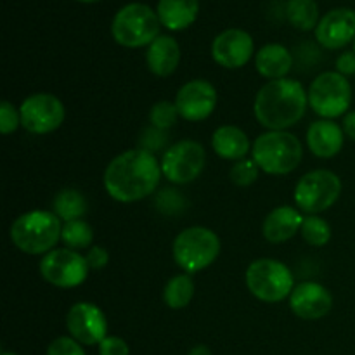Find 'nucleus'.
<instances>
[{
    "mask_svg": "<svg viewBox=\"0 0 355 355\" xmlns=\"http://www.w3.org/2000/svg\"><path fill=\"white\" fill-rule=\"evenodd\" d=\"M162 177V165L156 156L137 148L123 151L107 163L103 184L110 198L118 203H135L151 196Z\"/></svg>",
    "mask_w": 355,
    "mask_h": 355,
    "instance_id": "f257e3e1",
    "label": "nucleus"
},
{
    "mask_svg": "<svg viewBox=\"0 0 355 355\" xmlns=\"http://www.w3.org/2000/svg\"><path fill=\"white\" fill-rule=\"evenodd\" d=\"M307 107V90L293 78L267 82L253 101L255 120L267 130H288L305 116Z\"/></svg>",
    "mask_w": 355,
    "mask_h": 355,
    "instance_id": "f03ea898",
    "label": "nucleus"
},
{
    "mask_svg": "<svg viewBox=\"0 0 355 355\" xmlns=\"http://www.w3.org/2000/svg\"><path fill=\"white\" fill-rule=\"evenodd\" d=\"M62 220L49 210H31L10 225V241L26 255H47L61 241Z\"/></svg>",
    "mask_w": 355,
    "mask_h": 355,
    "instance_id": "7ed1b4c3",
    "label": "nucleus"
},
{
    "mask_svg": "<svg viewBox=\"0 0 355 355\" xmlns=\"http://www.w3.org/2000/svg\"><path fill=\"white\" fill-rule=\"evenodd\" d=\"M252 158L267 175H288L304 158V144L288 130H267L253 141Z\"/></svg>",
    "mask_w": 355,
    "mask_h": 355,
    "instance_id": "20e7f679",
    "label": "nucleus"
},
{
    "mask_svg": "<svg viewBox=\"0 0 355 355\" xmlns=\"http://www.w3.org/2000/svg\"><path fill=\"white\" fill-rule=\"evenodd\" d=\"M222 250L220 238L211 229L193 225L184 229L173 239V262L186 274H196L210 267L218 259Z\"/></svg>",
    "mask_w": 355,
    "mask_h": 355,
    "instance_id": "39448f33",
    "label": "nucleus"
},
{
    "mask_svg": "<svg viewBox=\"0 0 355 355\" xmlns=\"http://www.w3.org/2000/svg\"><path fill=\"white\" fill-rule=\"evenodd\" d=\"M159 17L146 3L132 2L121 7L111 23V35L121 47L139 49L151 45L159 37Z\"/></svg>",
    "mask_w": 355,
    "mask_h": 355,
    "instance_id": "423d86ee",
    "label": "nucleus"
},
{
    "mask_svg": "<svg viewBox=\"0 0 355 355\" xmlns=\"http://www.w3.org/2000/svg\"><path fill=\"white\" fill-rule=\"evenodd\" d=\"M245 283L250 293L263 304H279L295 290L290 267L276 259L253 260L246 269Z\"/></svg>",
    "mask_w": 355,
    "mask_h": 355,
    "instance_id": "0eeeda50",
    "label": "nucleus"
},
{
    "mask_svg": "<svg viewBox=\"0 0 355 355\" xmlns=\"http://www.w3.org/2000/svg\"><path fill=\"white\" fill-rule=\"evenodd\" d=\"M307 94L309 106L322 120L345 116L352 104V85L338 71H324L315 76Z\"/></svg>",
    "mask_w": 355,
    "mask_h": 355,
    "instance_id": "6e6552de",
    "label": "nucleus"
},
{
    "mask_svg": "<svg viewBox=\"0 0 355 355\" xmlns=\"http://www.w3.org/2000/svg\"><path fill=\"white\" fill-rule=\"evenodd\" d=\"M342 194V180L335 172L326 168L312 170L302 175L295 186L293 200L300 211L319 215L329 210Z\"/></svg>",
    "mask_w": 355,
    "mask_h": 355,
    "instance_id": "1a4fd4ad",
    "label": "nucleus"
},
{
    "mask_svg": "<svg viewBox=\"0 0 355 355\" xmlns=\"http://www.w3.org/2000/svg\"><path fill=\"white\" fill-rule=\"evenodd\" d=\"M162 172L168 182L186 186L203 173L207 165V151L196 141H180L165 149L162 156Z\"/></svg>",
    "mask_w": 355,
    "mask_h": 355,
    "instance_id": "9d476101",
    "label": "nucleus"
},
{
    "mask_svg": "<svg viewBox=\"0 0 355 355\" xmlns=\"http://www.w3.org/2000/svg\"><path fill=\"white\" fill-rule=\"evenodd\" d=\"M38 270L49 284L69 290L85 283L90 267L85 257L76 250L55 248L42 257Z\"/></svg>",
    "mask_w": 355,
    "mask_h": 355,
    "instance_id": "9b49d317",
    "label": "nucleus"
},
{
    "mask_svg": "<svg viewBox=\"0 0 355 355\" xmlns=\"http://www.w3.org/2000/svg\"><path fill=\"white\" fill-rule=\"evenodd\" d=\"M21 127L33 135H47L58 130L66 118L64 104L58 96L37 92L28 96L19 106Z\"/></svg>",
    "mask_w": 355,
    "mask_h": 355,
    "instance_id": "f8f14e48",
    "label": "nucleus"
},
{
    "mask_svg": "<svg viewBox=\"0 0 355 355\" xmlns=\"http://www.w3.org/2000/svg\"><path fill=\"white\" fill-rule=\"evenodd\" d=\"M175 106L180 118L187 121H205L214 114L218 96L214 83L205 78H194L184 83L175 96Z\"/></svg>",
    "mask_w": 355,
    "mask_h": 355,
    "instance_id": "ddd939ff",
    "label": "nucleus"
},
{
    "mask_svg": "<svg viewBox=\"0 0 355 355\" xmlns=\"http://www.w3.org/2000/svg\"><path fill=\"white\" fill-rule=\"evenodd\" d=\"M66 328L69 336L82 345H99L107 336V319L92 302H78L68 311Z\"/></svg>",
    "mask_w": 355,
    "mask_h": 355,
    "instance_id": "4468645a",
    "label": "nucleus"
},
{
    "mask_svg": "<svg viewBox=\"0 0 355 355\" xmlns=\"http://www.w3.org/2000/svg\"><path fill=\"white\" fill-rule=\"evenodd\" d=\"M255 54L253 38L241 28H229L218 33L211 42V58L225 69H239L250 62Z\"/></svg>",
    "mask_w": 355,
    "mask_h": 355,
    "instance_id": "2eb2a0df",
    "label": "nucleus"
},
{
    "mask_svg": "<svg viewBox=\"0 0 355 355\" xmlns=\"http://www.w3.org/2000/svg\"><path fill=\"white\" fill-rule=\"evenodd\" d=\"M288 304L297 318L304 321H319L333 311V295L321 283L305 281L295 286Z\"/></svg>",
    "mask_w": 355,
    "mask_h": 355,
    "instance_id": "dca6fc26",
    "label": "nucleus"
},
{
    "mask_svg": "<svg viewBox=\"0 0 355 355\" xmlns=\"http://www.w3.org/2000/svg\"><path fill=\"white\" fill-rule=\"evenodd\" d=\"M315 40L329 51H338L355 40V10L340 7L321 17L314 30Z\"/></svg>",
    "mask_w": 355,
    "mask_h": 355,
    "instance_id": "f3484780",
    "label": "nucleus"
},
{
    "mask_svg": "<svg viewBox=\"0 0 355 355\" xmlns=\"http://www.w3.org/2000/svg\"><path fill=\"white\" fill-rule=\"evenodd\" d=\"M307 148L314 156L322 159L335 158L343 148L345 132L342 125L333 120H318L307 128Z\"/></svg>",
    "mask_w": 355,
    "mask_h": 355,
    "instance_id": "a211bd4d",
    "label": "nucleus"
},
{
    "mask_svg": "<svg viewBox=\"0 0 355 355\" xmlns=\"http://www.w3.org/2000/svg\"><path fill=\"white\" fill-rule=\"evenodd\" d=\"M304 214L290 205H281L267 214L262 224V234L272 245L290 241L300 232L304 224Z\"/></svg>",
    "mask_w": 355,
    "mask_h": 355,
    "instance_id": "6ab92c4d",
    "label": "nucleus"
},
{
    "mask_svg": "<svg viewBox=\"0 0 355 355\" xmlns=\"http://www.w3.org/2000/svg\"><path fill=\"white\" fill-rule=\"evenodd\" d=\"M180 45L170 35H159L148 47L146 52V64L153 75L159 78L173 75L180 64Z\"/></svg>",
    "mask_w": 355,
    "mask_h": 355,
    "instance_id": "aec40b11",
    "label": "nucleus"
},
{
    "mask_svg": "<svg viewBox=\"0 0 355 355\" xmlns=\"http://www.w3.org/2000/svg\"><path fill=\"white\" fill-rule=\"evenodd\" d=\"M250 137L236 125H222L211 135V149L215 155L227 162H239L245 159L248 153H252Z\"/></svg>",
    "mask_w": 355,
    "mask_h": 355,
    "instance_id": "412c9836",
    "label": "nucleus"
},
{
    "mask_svg": "<svg viewBox=\"0 0 355 355\" xmlns=\"http://www.w3.org/2000/svg\"><path fill=\"white\" fill-rule=\"evenodd\" d=\"M293 66V55L284 45L281 44H266L255 54V68L260 76L272 80L288 78V73Z\"/></svg>",
    "mask_w": 355,
    "mask_h": 355,
    "instance_id": "4be33fe9",
    "label": "nucleus"
},
{
    "mask_svg": "<svg viewBox=\"0 0 355 355\" xmlns=\"http://www.w3.org/2000/svg\"><path fill=\"white\" fill-rule=\"evenodd\" d=\"M156 14L162 26L170 31L189 28L200 14V0H159Z\"/></svg>",
    "mask_w": 355,
    "mask_h": 355,
    "instance_id": "5701e85b",
    "label": "nucleus"
},
{
    "mask_svg": "<svg viewBox=\"0 0 355 355\" xmlns=\"http://www.w3.org/2000/svg\"><path fill=\"white\" fill-rule=\"evenodd\" d=\"M194 298V279L191 274H177L170 277L168 283L163 288V302L172 311L186 309Z\"/></svg>",
    "mask_w": 355,
    "mask_h": 355,
    "instance_id": "b1692460",
    "label": "nucleus"
},
{
    "mask_svg": "<svg viewBox=\"0 0 355 355\" xmlns=\"http://www.w3.org/2000/svg\"><path fill=\"white\" fill-rule=\"evenodd\" d=\"M89 210V203L87 198L80 193L78 189L73 187H66V189L59 191L54 198V214L61 218L62 222L69 220H80L83 215Z\"/></svg>",
    "mask_w": 355,
    "mask_h": 355,
    "instance_id": "393cba45",
    "label": "nucleus"
},
{
    "mask_svg": "<svg viewBox=\"0 0 355 355\" xmlns=\"http://www.w3.org/2000/svg\"><path fill=\"white\" fill-rule=\"evenodd\" d=\"M286 17L300 31H312L318 28L319 21V6L315 0H288Z\"/></svg>",
    "mask_w": 355,
    "mask_h": 355,
    "instance_id": "a878e982",
    "label": "nucleus"
},
{
    "mask_svg": "<svg viewBox=\"0 0 355 355\" xmlns=\"http://www.w3.org/2000/svg\"><path fill=\"white\" fill-rule=\"evenodd\" d=\"M61 241L64 243L66 248L76 250V252L90 248L94 241V231L89 222H85L83 218L64 222L61 231Z\"/></svg>",
    "mask_w": 355,
    "mask_h": 355,
    "instance_id": "bb28decb",
    "label": "nucleus"
},
{
    "mask_svg": "<svg viewBox=\"0 0 355 355\" xmlns=\"http://www.w3.org/2000/svg\"><path fill=\"white\" fill-rule=\"evenodd\" d=\"M300 234L309 246L321 248V246H326L331 241L333 231L329 222L319 217V215H305Z\"/></svg>",
    "mask_w": 355,
    "mask_h": 355,
    "instance_id": "cd10ccee",
    "label": "nucleus"
},
{
    "mask_svg": "<svg viewBox=\"0 0 355 355\" xmlns=\"http://www.w3.org/2000/svg\"><path fill=\"white\" fill-rule=\"evenodd\" d=\"M179 111H177L175 103L170 101H159L149 110V123L151 127L159 128V130H168L179 120Z\"/></svg>",
    "mask_w": 355,
    "mask_h": 355,
    "instance_id": "c85d7f7f",
    "label": "nucleus"
},
{
    "mask_svg": "<svg viewBox=\"0 0 355 355\" xmlns=\"http://www.w3.org/2000/svg\"><path fill=\"white\" fill-rule=\"evenodd\" d=\"M260 172H262V170H260L259 165L253 162V158H245L239 159V162H236L234 165L231 166V170H229V179H231V182L234 184V186L248 187L257 182Z\"/></svg>",
    "mask_w": 355,
    "mask_h": 355,
    "instance_id": "c756f323",
    "label": "nucleus"
},
{
    "mask_svg": "<svg viewBox=\"0 0 355 355\" xmlns=\"http://www.w3.org/2000/svg\"><path fill=\"white\" fill-rule=\"evenodd\" d=\"M21 127L19 107L14 106L9 101H3L0 104V132L3 135L14 134Z\"/></svg>",
    "mask_w": 355,
    "mask_h": 355,
    "instance_id": "7c9ffc66",
    "label": "nucleus"
},
{
    "mask_svg": "<svg viewBox=\"0 0 355 355\" xmlns=\"http://www.w3.org/2000/svg\"><path fill=\"white\" fill-rule=\"evenodd\" d=\"M156 205L163 214L173 215L182 211V208L186 207V200L175 189H163L162 194L156 198Z\"/></svg>",
    "mask_w": 355,
    "mask_h": 355,
    "instance_id": "2f4dec72",
    "label": "nucleus"
},
{
    "mask_svg": "<svg viewBox=\"0 0 355 355\" xmlns=\"http://www.w3.org/2000/svg\"><path fill=\"white\" fill-rule=\"evenodd\" d=\"M47 355H87L82 343L71 336H59L49 345Z\"/></svg>",
    "mask_w": 355,
    "mask_h": 355,
    "instance_id": "473e14b6",
    "label": "nucleus"
},
{
    "mask_svg": "<svg viewBox=\"0 0 355 355\" xmlns=\"http://www.w3.org/2000/svg\"><path fill=\"white\" fill-rule=\"evenodd\" d=\"M166 141H168V137H165V130H159V128L156 127H149L142 132V149H146V151L149 153L159 151V149L165 148Z\"/></svg>",
    "mask_w": 355,
    "mask_h": 355,
    "instance_id": "72a5a7b5",
    "label": "nucleus"
},
{
    "mask_svg": "<svg viewBox=\"0 0 355 355\" xmlns=\"http://www.w3.org/2000/svg\"><path fill=\"white\" fill-rule=\"evenodd\" d=\"M128 345L120 336H106L99 343V355H128Z\"/></svg>",
    "mask_w": 355,
    "mask_h": 355,
    "instance_id": "f704fd0d",
    "label": "nucleus"
},
{
    "mask_svg": "<svg viewBox=\"0 0 355 355\" xmlns=\"http://www.w3.org/2000/svg\"><path fill=\"white\" fill-rule=\"evenodd\" d=\"M85 259L90 270H99L107 266V262H110V253H107V250L103 248V246H90Z\"/></svg>",
    "mask_w": 355,
    "mask_h": 355,
    "instance_id": "c9c22d12",
    "label": "nucleus"
},
{
    "mask_svg": "<svg viewBox=\"0 0 355 355\" xmlns=\"http://www.w3.org/2000/svg\"><path fill=\"white\" fill-rule=\"evenodd\" d=\"M336 71L342 73L343 76L355 75V52H343V54L338 55L335 62Z\"/></svg>",
    "mask_w": 355,
    "mask_h": 355,
    "instance_id": "e433bc0d",
    "label": "nucleus"
},
{
    "mask_svg": "<svg viewBox=\"0 0 355 355\" xmlns=\"http://www.w3.org/2000/svg\"><path fill=\"white\" fill-rule=\"evenodd\" d=\"M342 128H343V132H345V137L355 141V110L349 111V113L343 116Z\"/></svg>",
    "mask_w": 355,
    "mask_h": 355,
    "instance_id": "4c0bfd02",
    "label": "nucleus"
},
{
    "mask_svg": "<svg viewBox=\"0 0 355 355\" xmlns=\"http://www.w3.org/2000/svg\"><path fill=\"white\" fill-rule=\"evenodd\" d=\"M187 355H211V352L207 345H196L189 350Z\"/></svg>",
    "mask_w": 355,
    "mask_h": 355,
    "instance_id": "58836bf2",
    "label": "nucleus"
},
{
    "mask_svg": "<svg viewBox=\"0 0 355 355\" xmlns=\"http://www.w3.org/2000/svg\"><path fill=\"white\" fill-rule=\"evenodd\" d=\"M76 2H82V3H94V2H99V0H76Z\"/></svg>",
    "mask_w": 355,
    "mask_h": 355,
    "instance_id": "ea45409f",
    "label": "nucleus"
},
{
    "mask_svg": "<svg viewBox=\"0 0 355 355\" xmlns=\"http://www.w3.org/2000/svg\"><path fill=\"white\" fill-rule=\"evenodd\" d=\"M2 355H17V354H14V352H3Z\"/></svg>",
    "mask_w": 355,
    "mask_h": 355,
    "instance_id": "a19ab883",
    "label": "nucleus"
},
{
    "mask_svg": "<svg viewBox=\"0 0 355 355\" xmlns=\"http://www.w3.org/2000/svg\"><path fill=\"white\" fill-rule=\"evenodd\" d=\"M354 52H355V40H354Z\"/></svg>",
    "mask_w": 355,
    "mask_h": 355,
    "instance_id": "79ce46f5",
    "label": "nucleus"
}]
</instances>
